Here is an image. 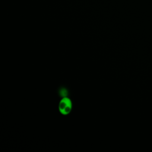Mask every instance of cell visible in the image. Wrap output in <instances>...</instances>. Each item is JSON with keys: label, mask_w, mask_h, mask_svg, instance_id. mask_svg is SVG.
I'll return each instance as SVG.
<instances>
[{"label": "cell", "mask_w": 152, "mask_h": 152, "mask_svg": "<svg viewBox=\"0 0 152 152\" xmlns=\"http://www.w3.org/2000/svg\"><path fill=\"white\" fill-rule=\"evenodd\" d=\"M72 108V103L71 100L68 97H63L58 104L59 112L63 115H67L71 112Z\"/></svg>", "instance_id": "obj_1"}]
</instances>
